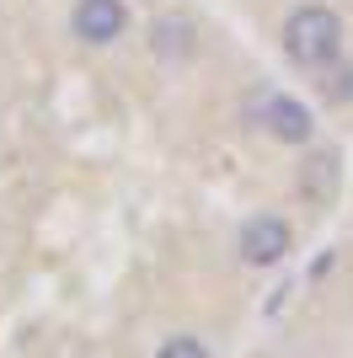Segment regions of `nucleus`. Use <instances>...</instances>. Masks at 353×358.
<instances>
[{
    "label": "nucleus",
    "instance_id": "nucleus-1",
    "mask_svg": "<svg viewBox=\"0 0 353 358\" xmlns=\"http://www.w3.org/2000/svg\"><path fill=\"white\" fill-rule=\"evenodd\" d=\"M279 48L284 59L294 64V70H332V64L342 59V48H348V27H342V16L332 11V6H321V0H300L289 16H284L279 27Z\"/></svg>",
    "mask_w": 353,
    "mask_h": 358
},
{
    "label": "nucleus",
    "instance_id": "nucleus-2",
    "mask_svg": "<svg viewBox=\"0 0 353 358\" xmlns=\"http://www.w3.org/2000/svg\"><path fill=\"white\" fill-rule=\"evenodd\" d=\"M241 118H247L251 129H263L268 139L289 145V150H305L310 139H316V113H310V107L300 102V96L279 91V86L251 91L247 102H241Z\"/></svg>",
    "mask_w": 353,
    "mask_h": 358
},
{
    "label": "nucleus",
    "instance_id": "nucleus-3",
    "mask_svg": "<svg viewBox=\"0 0 353 358\" xmlns=\"http://www.w3.org/2000/svg\"><path fill=\"white\" fill-rule=\"evenodd\" d=\"M289 246H294V230L284 214H251L241 224V236H235V257L247 268H279L289 257Z\"/></svg>",
    "mask_w": 353,
    "mask_h": 358
},
{
    "label": "nucleus",
    "instance_id": "nucleus-4",
    "mask_svg": "<svg viewBox=\"0 0 353 358\" xmlns=\"http://www.w3.org/2000/svg\"><path fill=\"white\" fill-rule=\"evenodd\" d=\"M70 32L86 48H113L129 32V6L123 0H75L70 6Z\"/></svg>",
    "mask_w": 353,
    "mask_h": 358
},
{
    "label": "nucleus",
    "instance_id": "nucleus-5",
    "mask_svg": "<svg viewBox=\"0 0 353 358\" xmlns=\"http://www.w3.org/2000/svg\"><path fill=\"white\" fill-rule=\"evenodd\" d=\"M150 54L161 64H172V70L198 59V22H193L188 11H161L150 22Z\"/></svg>",
    "mask_w": 353,
    "mask_h": 358
},
{
    "label": "nucleus",
    "instance_id": "nucleus-6",
    "mask_svg": "<svg viewBox=\"0 0 353 358\" xmlns=\"http://www.w3.org/2000/svg\"><path fill=\"white\" fill-rule=\"evenodd\" d=\"M338 150H310L305 155V166H300V198H305V203H316V209H321V203H332V198H338Z\"/></svg>",
    "mask_w": 353,
    "mask_h": 358
},
{
    "label": "nucleus",
    "instance_id": "nucleus-7",
    "mask_svg": "<svg viewBox=\"0 0 353 358\" xmlns=\"http://www.w3.org/2000/svg\"><path fill=\"white\" fill-rule=\"evenodd\" d=\"M316 91H321V96H326L332 107H348V102H353V59H348V54H342V59L332 64V70H321Z\"/></svg>",
    "mask_w": 353,
    "mask_h": 358
},
{
    "label": "nucleus",
    "instance_id": "nucleus-8",
    "mask_svg": "<svg viewBox=\"0 0 353 358\" xmlns=\"http://www.w3.org/2000/svg\"><path fill=\"white\" fill-rule=\"evenodd\" d=\"M155 358H214V353H209L198 337H188V331H182V337H166V343L155 348Z\"/></svg>",
    "mask_w": 353,
    "mask_h": 358
}]
</instances>
